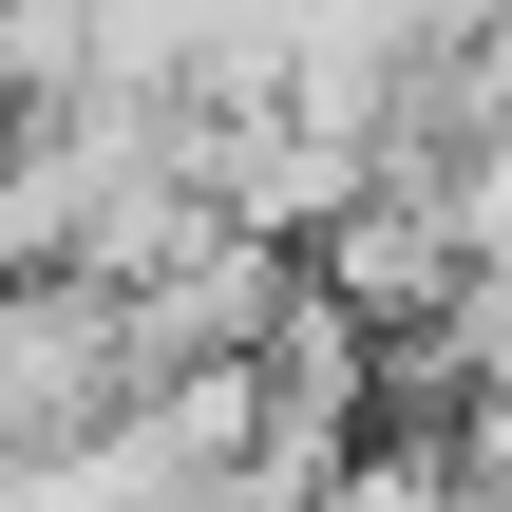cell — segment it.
I'll return each instance as SVG.
<instances>
[{"label":"cell","mask_w":512,"mask_h":512,"mask_svg":"<svg viewBox=\"0 0 512 512\" xmlns=\"http://www.w3.org/2000/svg\"><path fill=\"white\" fill-rule=\"evenodd\" d=\"M133 304L95 266H0V456H76L114 399H133Z\"/></svg>","instance_id":"cell-1"},{"label":"cell","mask_w":512,"mask_h":512,"mask_svg":"<svg viewBox=\"0 0 512 512\" xmlns=\"http://www.w3.org/2000/svg\"><path fill=\"white\" fill-rule=\"evenodd\" d=\"M285 512H475V475H456V456H418V437H399V456H380V437H342Z\"/></svg>","instance_id":"cell-2"}]
</instances>
